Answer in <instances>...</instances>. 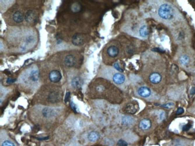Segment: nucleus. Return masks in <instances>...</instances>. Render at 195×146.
<instances>
[{"label": "nucleus", "mask_w": 195, "mask_h": 146, "mask_svg": "<svg viewBox=\"0 0 195 146\" xmlns=\"http://www.w3.org/2000/svg\"><path fill=\"white\" fill-rule=\"evenodd\" d=\"M184 110L182 108H181V107L179 108L177 111V113H176L177 115H180V114H181L184 113Z\"/></svg>", "instance_id": "27"}, {"label": "nucleus", "mask_w": 195, "mask_h": 146, "mask_svg": "<svg viewBox=\"0 0 195 146\" xmlns=\"http://www.w3.org/2000/svg\"><path fill=\"white\" fill-rule=\"evenodd\" d=\"M139 35L142 38H147L149 34V31L147 25H142L139 29Z\"/></svg>", "instance_id": "15"}, {"label": "nucleus", "mask_w": 195, "mask_h": 146, "mask_svg": "<svg viewBox=\"0 0 195 146\" xmlns=\"http://www.w3.org/2000/svg\"><path fill=\"white\" fill-rule=\"evenodd\" d=\"M120 48L115 44H112L108 46L106 49V54L111 58H115L120 54Z\"/></svg>", "instance_id": "2"}, {"label": "nucleus", "mask_w": 195, "mask_h": 146, "mask_svg": "<svg viewBox=\"0 0 195 146\" xmlns=\"http://www.w3.org/2000/svg\"><path fill=\"white\" fill-rule=\"evenodd\" d=\"M100 138V135L97 132H91L88 135V140L91 142H94L97 141Z\"/></svg>", "instance_id": "17"}, {"label": "nucleus", "mask_w": 195, "mask_h": 146, "mask_svg": "<svg viewBox=\"0 0 195 146\" xmlns=\"http://www.w3.org/2000/svg\"><path fill=\"white\" fill-rule=\"evenodd\" d=\"M117 144H118V146H127L128 145L126 141H124V140H120L118 141Z\"/></svg>", "instance_id": "23"}, {"label": "nucleus", "mask_w": 195, "mask_h": 146, "mask_svg": "<svg viewBox=\"0 0 195 146\" xmlns=\"http://www.w3.org/2000/svg\"><path fill=\"white\" fill-rule=\"evenodd\" d=\"M191 93L192 94H195V88H193L191 90Z\"/></svg>", "instance_id": "31"}, {"label": "nucleus", "mask_w": 195, "mask_h": 146, "mask_svg": "<svg viewBox=\"0 0 195 146\" xmlns=\"http://www.w3.org/2000/svg\"><path fill=\"white\" fill-rule=\"evenodd\" d=\"M2 146H15V144L10 141H6L2 144Z\"/></svg>", "instance_id": "24"}, {"label": "nucleus", "mask_w": 195, "mask_h": 146, "mask_svg": "<svg viewBox=\"0 0 195 146\" xmlns=\"http://www.w3.org/2000/svg\"><path fill=\"white\" fill-rule=\"evenodd\" d=\"M114 67L117 70H118L120 72H123V71H124L122 70V68L121 67V66H120V65L118 62H116V63H115L114 64Z\"/></svg>", "instance_id": "22"}, {"label": "nucleus", "mask_w": 195, "mask_h": 146, "mask_svg": "<svg viewBox=\"0 0 195 146\" xmlns=\"http://www.w3.org/2000/svg\"><path fill=\"white\" fill-rule=\"evenodd\" d=\"M126 80V77L124 74H121V73H116L114 76H113V81L116 84L121 85L124 83Z\"/></svg>", "instance_id": "12"}, {"label": "nucleus", "mask_w": 195, "mask_h": 146, "mask_svg": "<svg viewBox=\"0 0 195 146\" xmlns=\"http://www.w3.org/2000/svg\"><path fill=\"white\" fill-rule=\"evenodd\" d=\"M24 18H25V16L24 15V13H22V12L17 10V11H15L13 13V19L14 20V22H15L16 23L19 24V23L23 22Z\"/></svg>", "instance_id": "11"}, {"label": "nucleus", "mask_w": 195, "mask_h": 146, "mask_svg": "<svg viewBox=\"0 0 195 146\" xmlns=\"http://www.w3.org/2000/svg\"><path fill=\"white\" fill-rule=\"evenodd\" d=\"M70 106H71V107L72 108V109H73L75 112H77V111H76V106L75 105V104H74L73 102H70Z\"/></svg>", "instance_id": "30"}, {"label": "nucleus", "mask_w": 195, "mask_h": 146, "mask_svg": "<svg viewBox=\"0 0 195 146\" xmlns=\"http://www.w3.org/2000/svg\"><path fill=\"white\" fill-rule=\"evenodd\" d=\"M55 111L54 110L49 108H45L43 110V115L45 117H52L55 115Z\"/></svg>", "instance_id": "16"}, {"label": "nucleus", "mask_w": 195, "mask_h": 146, "mask_svg": "<svg viewBox=\"0 0 195 146\" xmlns=\"http://www.w3.org/2000/svg\"><path fill=\"white\" fill-rule=\"evenodd\" d=\"M122 123L125 125H129L133 123V119L131 117L125 116L122 118Z\"/></svg>", "instance_id": "20"}, {"label": "nucleus", "mask_w": 195, "mask_h": 146, "mask_svg": "<svg viewBox=\"0 0 195 146\" xmlns=\"http://www.w3.org/2000/svg\"><path fill=\"white\" fill-rule=\"evenodd\" d=\"M138 93L142 98H148L151 95V91L148 87L142 86L138 89Z\"/></svg>", "instance_id": "8"}, {"label": "nucleus", "mask_w": 195, "mask_h": 146, "mask_svg": "<svg viewBox=\"0 0 195 146\" xmlns=\"http://www.w3.org/2000/svg\"><path fill=\"white\" fill-rule=\"evenodd\" d=\"M76 58L73 55H67L64 59V64L67 67H74L76 64Z\"/></svg>", "instance_id": "4"}, {"label": "nucleus", "mask_w": 195, "mask_h": 146, "mask_svg": "<svg viewBox=\"0 0 195 146\" xmlns=\"http://www.w3.org/2000/svg\"><path fill=\"white\" fill-rule=\"evenodd\" d=\"M71 10L74 12H78L80 10V6L78 3H75L71 6Z\"/></svg>", "instance_id": "21"}, {"label": "nucleus", "mask_w": 195, "mask_h": 146, "mask_svg": "<svg viewBox=\"0 0 195 146\" xmlns=\"http://www.w3.org/2000/svg\"><path fill=\"white\" fill-rule=\"evenodd\" d=\"M37 15L36 12L33 10H29L25 16V19L28 23L33 24L37 21Z\"/></svg>", "instance_id": "6"}, {"label": "nucleus", "mask_w": 195, "mask_h": 146, "mask_svg": "<svg viewBox=\"0 0 195 146\" xmlns=\"http://www.w3.org/2000/svg\"><path fill=\"white\" fill-rule=\"evenodd\" d=\"M71 41L75 46H80L85 43V37L82 34H76L73 37Z\"/></svg>", "instance_id": "7"}, {"label": "nucleus", "mask_w": 195, "mask_h": 146, "mask_svg": "<svg viewBox=\"0 0 195 146\" xmlns=\"http://www.w3.org/2000/svg\"><path fill=\"white\" fill-rule=\"evenodd\" d=\"M149 81L151 83L154 85L159 84L161 81L162 76L158 71H152L149 74Z\"/></svg>", "instance_id": "3"}, {"label": "nucleus", "mask_w": 195, "mask_h": 146, "mask_svg": "<svg viewBox=\"0 0 195 146\" xmlns=\"http://www.w3.org/2000/svg\"><path fill=\"white\" fill-rule=\"evenodd\" d=\"M126 111L127 112L131 113V114H134L136 112L137 109L135 108V107L131 104H128L126 107Z\"/></svg>", "instance_id": "19"}, {"label": "nucleus", "mask_w": 195, "mask_h": 146, "mask_svg": "<svg viewBox=\"0 0 195 146\" xmlns=\"http://www.w3.org/2000/svg\"><path fill=\"white\" fill-rule=\"evenodd\" d=\"M179 62L181 65L185 67L189 64L190 62V58L189 56L186 54L182 55L180 56L179 58Z\"/></svg>", "instance_id": "14"}, {"label": "nucleus", "mask_w": 195, "mask_h": 146, "mask_svg": "<svg viewBox=\"0 0 195 146\" xmlns=\"http://www.w3.org/2000/svg\"><path fill=\"white\" fill-rule=\"evenodd\" d=\"M49 100L51 102H57L59 101V93L57 92H51L49 95Z\"/></svg>", "instance_id": "18"}, {"label": "nucleus", "mask_w": 195, "mask_h": 146, "mask_svg": "<svg viewBox=\"0 0 195 146\" xmlns=\"http://www.w3.org/2000/svg\"><path fill=\"white\" fill-rule=\"evenodd\" d=\"M152 126V122L148 119H142L139 124V127L143 131H147L151 128Z\"/></svg>", "instance_id": "9"}, {"label": "nucleus", "mask_w": 195, "mask_h": 146, "mask_svg": "<svg viewBox=\"0 0 195 146\" xmlns=\"http://www.w3.org/2000/svg\"><path fill=\"white\" fill-rule=\"evenodd\" d=\"M83 85V80L79 77H76L71 80V86L75 89L80 88Z\"/></svg>", "instance_id": "13"}, {"label": "nucleus", "mask_w": 195, "mask_h": 146, "mask_svg": "<svg viewBox=\"0 0 195 146\" xmlns=\"http://www.w3.org/2000/svg\"><path fill=\"white\" fill-rule=\"evenodd\" d=\"M192 127V125L190 124H187L182 127V131H189Z\"/></svg>", "instance_id": "25"}, {"label": "nucleus", "mask_w": 195, "mask_h": 146, "mask_svg": "<svg viewBox=\"0 0 195 146\" xmlns=\"http://www.w3.org/2000/svg\"><path fill=\"white\" fill-rule=\"evenodd\" d=\"M157 15L159 19H161L163 21L169 22L175 17V12L170 4L164 3L159 7Z\"/></svg>", "instance_id": "1"}, {"label": "nucleus", "mask_w": 195, "mask_h": 146, "mask_svg": "<svg viewBox=\"0 0 195 146\" xmlns=\"http://www.w3.org/2000/svg\"><path fill=\"white\" fill-rule=\"evenodd\" d=\"M49 77L50 80L52 82L58 83L61 80L62 76H61V73L59 71L57 70H54L50 72Z\"/></svg>", "instance_id": "5"}, {"label": "nucleus", "mask_w": 195, "mask_h": 146, "mask_svg": "<svg viewBox=\"0 0 195 146\" xmlns=\"http://www.w3.org/2000/svg\"><path fill=\"white\" fill-rule=\"evenodd\" d=\"M29 79L33 82H37L40 79V74L38 69L33 68L29 73Z\"/></svg>", "instance_id": "10"}, {"label": "nucleus", "mask_w": 195, "mask_h": 146, "mask_svg": "<svg viewBox=\"0 0 195 146\" xmlns=\"http://www.w3.org/2000/svg\"><path fill=\"white\" fill-rule=\"evenodd\" d=\"M70 98V92H67L66 93L65 99H64V101H65V102H66V103H67V102H68Z\"/></svg>", "instance_id": "26"}, {"label": "nucleus", "mask_w": 195, "mask_h": 146, "mask_svg": "<svg viewBox=\"0 0 195 146\" xmlns=\"http://www.w3.org/2000/svg\"><path fill=\"white\" fill-rule=\"evenodd\" d=\"M16 81L15 79H10V78H8L7 80V83H8V84H10V83H13Z\"/></svg>", "instance_id": "28"}, {"label": "nucleus", "mask_w": 195, "mask_h": 146, "mask_svg": "<svg viewBox=\"0 0 195 146\" xmlns=\"http://www.w3.org/2000/svg\"><path fill=\"white\" fill-rule=\"evenodd\" d=\"M174 106V104L173 103H168L167 104H166V105H164L163 107H165L167 108H171L172 107H173Z\"/></svg>", "instance_id": "29"}]
</instances>
